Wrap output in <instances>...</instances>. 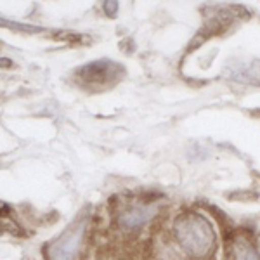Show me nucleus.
I'll use <instances>...</instances> for the list:
<instances>
[{
  "instance_id": "obj_5",
  "label": "nucleus",
  "mask_w": 260,
  "mask_h": 260,
  "mask_svg": "<svg viewBox=\"0 0 260 260\" xmlns=\"http://www.w3.org/2000/svg\"><path fill=\"white\" fill-rule=\"evenodd\" d=\"M231 78L236 82L251 83V85H260V61L243 62L231 70Z\"/></svg>"
},
{
  "instance_id": "obj_6",
  "label": "nucleus",
  "mask_w": 260,
  "mask_h": 260,
  "mask_svg": "<svg viewBox=\"0 0 260 260\" xmlns=\"http://www.w3.org/2000/svg\"><path fill=\"white\" fill-rule=\"evenodd\" d=\"M236 253H238V258L240 260H260V255L253 250V246H250L246 241L238 243Z\"/></svg>"
},
{
  "instance_id": "obj_3",
  "label": "nucleus",
  "mask_w": 260,
  "mask_h": 260,
  "mask_svg": "<svg viewBox=\"0 0 260 260\" xmlns=\"http://www.w3.org/2000/svg\"><path fill=\"white\" fill-rule=\"evenodd\" d=\"M121 70L113 61H94L90 64L82 66L77 71V77L83 85H104L108 82H113L120 77Z\"/></svg>"
},
{
  "instance_id": "obj_4",
  "label": "nucleus",
  "mask_w": 260,
  "mask_h": 260,
  "mask_svg": "<svg viewBox=\"0 0 260 260\" xmlns=\"http://www.w3.org/2000/svg\"><path fill=\"white\" fill-rule=\"evenodd\" d=\"M158 212V205H136L130 210L123 212L120 215V224L125 229H136L139 225L146 224L149 219H153Z\"/></svg>"
},
{
  "instance_id": "obj_7",
  "label": "nucleus",
  "mask_w": 260,
  "mask_h": 260,
  "mask_svg": "<svg viewBox=\"0 0 260 260\" xmlns=\"http://www.w3.org/2000/svg\"><path fill=\"white\" fill-rule=\"evenodd\" d=\"M104 6H108V7H106L108 12H110V16H113V14H115V7L118 6V4H116V2H106Z\"/></svg>"
},
{
  "instance_id": "obj_1",
  "label": "nucleus",
  "mask_w": 260,
  "mask_h": 260,
  "mask_svg": "<svg viewBox=\"0 0 260 260\" xmlns=\"http://www.w3.org/2000/svg\"><path fill=\"white\" fill-rule=\"evenodd\" d=\"M174 229L180 245L192 257H205L212 251L215 234H213L212 225L201 215L189 213V215L179 217L174 224Z\"/></svg>"
},
{
  "instance_id": "obj_2",
  "label": "nucleus",
  "mask_w": 260,
  "mask_h": 260,
  "mask_svg": "<svg viewBox=\"0 0 260 260\" xmlns=\"http://www.w3.org/2000/svg\"><path fill=\"white\" fill-rule=\"evenodd\" d=\"M87 225V217H80L75 220L64 233L50 245L49 248V260H73L77 248L80 245L83 231Z\"/></svg>"
}]
</instances>
